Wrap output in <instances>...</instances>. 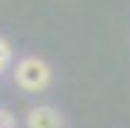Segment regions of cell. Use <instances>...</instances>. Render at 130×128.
<instances>
[{"instance_id": "3957f363", "label": "cell", "mask_w": 130, "mask_h": 128, "mask_svg": "<svg viewBox=\"0 0 130 128\" xmlns=\"http://www.w3.org/2000/svg\"><path fill=\"white\" fill-rule=\"evenodd\" d=\"M8 60H11V46H8L6 41L0 38V71L8 65Z\"/></svg>"}, {"instance_id": "7a4b0ae2", "label": "cell", "mask_w": 130, "mask_h": 128, "mask_svg": "<svg viewBox=\"0 0 130 128\" xmlns=\"http://www.w3.org/2000/svg\"><path fill=\"white\" fill-rule=\"evenodd\" d=\"M27 128H62V114L52 106H35L27 114Z\"/></svg>"}, {"instance_id": "277c9868", "label": "cell", "mask_w": 130, "mask_h": 128, "mask_svg": "<svg viewBox=\"0 0 130 128\" xmlns=\"http://www.w3.org/2000/svg\"><path fill=\"white\" fill-rule=\"evenodd\" d=\"M0 128H16L14 114H11V112H6V109H0Z\"/></svg>"}, {"instance_id": "6da1fadb", "label": "cell", "mask_w": 130, "mask_h": 128, "mask_svg": "<svg viewBox=\"0 0 130 128\" xmlns=\"http://www.w3.org/2000/svg\"><path fill=\"white\" fill-rule=\"evenodd\" d=\"M14 74H16V85L22 90H27V93H41L52 82V68L43 60H38V57H24L16 65Z\"/></svg>"}]
</instances>
